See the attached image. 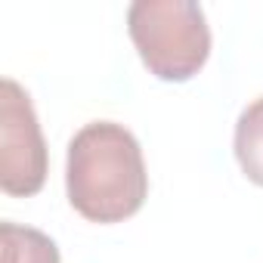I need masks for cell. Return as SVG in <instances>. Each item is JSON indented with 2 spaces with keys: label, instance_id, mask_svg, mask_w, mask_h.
<instances>
[{
  "label": "cell",
  "instance_id": "cell-1",
  "mask_svg": "<svg viewBox=\"0 0 263 263\" xmlns=\"http://www.w3.org/2000/svg\"><path fill=\"white\" fill-rule=\"evenodd\" d=\"M65 192L90 223H124L149 195V174L137 137L124 124L90 121L68 143Z\"/></svg>",
  "mask_w": 263,
  "mask_h": 263
},
{
  "label": "cell",
  "instance_id": "cell-2",
  "mask_svg": "<svg viewBox=\"0 0 263 263\" xmlns=\"http://www.w3.org/2000/svg\"><path fill=\"white\" fill-rule=\"evenodd\" d=\"M127 31L149 74L167 84L195 78L211 56V28L192 0H137L127 10Z\"/></svg>",
  "mask_w": 263,
  "mask_h": 263
},
{
  "label": "cell",
  "instance_id": "cell-3",
  "mask_svg": "<svg viewBox=\"0 0 263 263\" xmlns=\"http://www.w3.org/2000/svg\"><path fill=\"white\" fill-rule=\"evenodd\" d=\"M47 143L34 115V102L22 84H0V189L7 195H37L47 183Z\"/></svg>",
  "mask_w": 263,
  "mask_h": 263
},
{
  "label": "cell",
  "instance_id": "cell-4",
  "mask_svg": "<svg viewBox=\"0 0 263 263\" xmlns=\"http://www.w3.org/2000/svg\"><path fill=\"white\" fill-rule=\"evenodd\" d=\"M235 161L241 174L263 189V96H257L235 121Z\"/></svg>",
  "mask_w": 263,
  "mask_h": 263
},
{
  "label": "cell",
  "instance_id": "cell-5",
  "mask_svg": "<svg viewBox=\"0 0 263 263\" xmlns=\"http://www.w3.org/2000/svg\"><path fill=\"white\" fill-rule=\"evenodd\" d=\"M0 238H4V263H62L56 241L34 226L7 220L0 223Z\"/></svg>",
  "mask_w": 263,
  "mask_h": 263
}]
</instances>
